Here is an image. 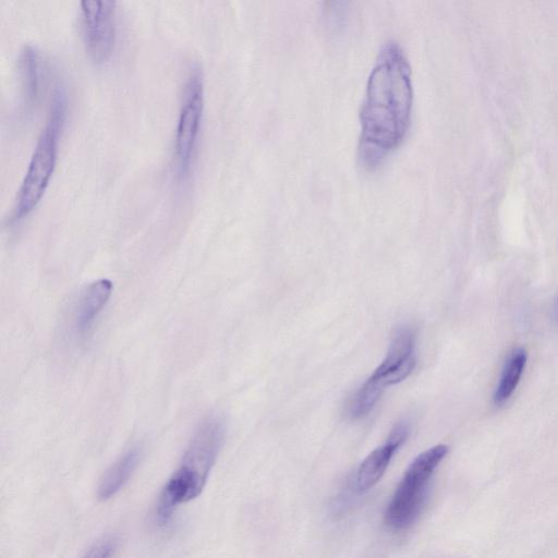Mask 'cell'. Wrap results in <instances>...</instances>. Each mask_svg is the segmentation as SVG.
I'll use <instances>...</instances> for the list:
<instances>
[{"instance_id": "10", "label": "cell", "mask_w": 558, "mask_h": 558, "mask_svg": "<svg viewBox=\"0 0 558 558\" xmlns=\"http://www.w3.org/2000/svg\"><path fill=\"white\" fill-rule=\"evenodd\" d=\"M141 459V449L132 447L119 457L104 473L98 487L97 496L107 500L118 494L129 482Z\"/></svg>"}, {"instance_id": "13", "label": "cell", "mask_w": 558, "mask_h": 558, "mask_svg": "<svg viewBox=\"0 0 558 558\" xmlns=\"http://www.w3.org/2000/svg\"><path fill=\"white\" fill-rule=\"evenodd\" d=\"M116 547V539L106 537L95 543L83 558H111Z\"/></svg>"}, {"instance_id": "14", "label": "cell", "mask_w": 558, "mask_h": 558, "mask_svg": "<svg viewBox=\"0 0 558 558\" xmlns=\"http://www.w3.org/2000/svg\"><path fill=\"white\" fill-rule=\"evenodd\" d=\"M555 317L558 320V299H557L556 306H555Z\"/></svg>"}, {"instance_id": "11", "label": "cell", "mask_w": 558, "mask_h": 558, "mask_svg": "<svg viewBox=\"0 0 558 558\" xmlns=\"http://www.w3.org/2000/svg\"><path fill=\"white\" fill-rule=\"evenodd\" d=\"M17 68L22 90V106L24 111L28 113L36 106L39 96L40 58L36 48L27 45L21 50Z\"/></svg>"}, {"instance_id": "3", "label": "cell", "mask_w": 558, "mask_h": 558, "mask_svg": "<svg viewBox=\"0 0 558 558\" xmlns=\"http://www.w3.org/2000/svg\"><path fill=\"white\" fill-rule=\"evenodd\" d=\"M68 97L62 85H56L47 121L37 140L28 168L19 190L10 223L27 217L43 198L53 174L60 136L65 123Z\"/></svg>"}, {"instance_id": "2", "label": "cell", "mask_w": 558, "mask_h": 558, "mask_svg": "<svg viewBox=\"0 0 558 558\" xmlns=\"http://www.w3.org/2000/svg\"><path fill=\"white\" fill-rule=\"evenodd\" d=\"M225 437L220 416L210 415L194 432L180 464L162 487L155 507V519L166 525L175 509L203 492Z\"/></svg>"}, {"instance_id": "4", "label": "cell", "mask_w": 558, "mask_h": 558, "mask_svg": "<svg viewBox=\"0 0 558 558\" xmlns=\"http://www.w3.org/2000/svg\"><path fill=\"white\" fill-rule=\"evenodd\" d=\"M415 333L412 327H399L383 362L347 403V415L356 420L367 415L387 386L405 379L415 367Z\"/></svg>"}, {"instance_id": "1", "label": "cell", "mask_w": 558, "mask_h": 558, "mask_svg": "<svg viewBox=\"0 0 558 558\" xmlns=\"http://www.w3.org/2000/svg\"><path fill=\"white\" fill-rule=\"evenodd\" d=\"M411 68L401 47L385 44L369 74L361 110L359 159L373 169L402 141L411 119Z\"/></svg>"}, {"instance_id": "12", "label": "cell", "mask_w": 558, "mask_h": 558, "mask_svg": "<svg viewBox=\"0 0 558 558\" xmlns=\"http://www.w3.org/2000/svg\"><path fill=\"white\" fill-rule=\"evenodd\" d=\"M526 364V353L523 349H515L501 372V376L494 393V403H505L515 390Z\"/></svg>"}, {"instance_id": "6", "label": "cell", "mask_w": 558, "mask_h": 558, "mask_svg": "<svg viewBox=\"0 0 558 558\" xmlns=\"http://www.w3.org/2000/svg\"><path fill=\"white\" fill-rule=\"evenodd\" d=\"M204 112V75L198 64L191 66L182 93L175 142L177 179L185 181L191 172Z\"/></svg>"}, {"instance_id": "7", "label": "cell", "mask_w": 558, "mask_h": 558, "mask_svg": "<svg viewBox=\"0 0 558 558\" xmlns=\"http://www.w3.org/2000/svg\"><path fill=\"white\" fill-rule=\"evenodd\" d=\"M82 32L86 53L96 64L112 56L117 39V2H81Z\"/></svg>"}, {"instance_id": "8", "label": "cell", "mask_w": 558, "mask_h": 558, "mask_svg": "<svg viewBox=\"0 0 558 558\" xmlns=\"http://www.w3.org/2000/svg\"><path fill=\"white\" fill-rule=\"evenodd\" d=\"M408 433V424L399 423L391 430L387 441L372 451L360 464L355 474V487L360 494L369 490L381 478Z\"/></svg>"}, {"instance_id": "9", "label": "cell", "mask_w": 558, "mask_h": 558, "mask_svg": "<svg viewBox=\"0 0 558 558\" xmlns=\"http://www.w3.org/2000/svg\"><path fill=\"white\" fill-rule=\"evenodd\" d=\"M111 292L112 283L107 279L95 281L86 287L74 312V331L78 337H84L90 331Z\"/></svg>"}, {"instance_id": "5", "label": "cell", "mask_w": 558, "mask_h": 558, "mask_svg": "<svg viewBox=\"0 0 558 558\" xmlns=\"http://www.w3.org/2000/svg\"><path fill=\"white\" fill-rule=\"evenodd\" d=\"M447 452L446 445L434 446L408 466L385 511V522L390 529L405 530L416 521L424 507L429 478Z\"/></svg>"}]
</instances>
